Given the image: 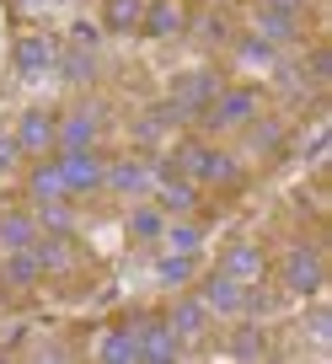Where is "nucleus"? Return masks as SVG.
<instances>
[{"label":"nucleus","mask_w":332,"mask_h":364,"mask_svg":"<svg viewBox=\"0 0 332 364\" xmlns=\"http://www.w3.org/2000/svg\"><path fill=\"white\" fill-rule=\"evenodd\" d=\"M22 188H27V198H33V204H43V198H70V193H65V177H59L54 150H48V156H33V161H27Z\"/></svg>","instance_id":"obj_17"},{"label":"nucleus","mask_w":332,"mask_h":364,"mask_svg":"<svg viewBox=\"0 0 332 364\" xmlns=\"http://www.w3.org/2000/svg\"><path fill=\"white\" fill-rule=\"evenodd\" d=\"M22 145H16V139H11V129H0V171H16V166H22Z\"/></svg>","instance_id":"obj_36"},{"label":"nucleus","mask_w":332,"mask_h":364,"mask_svg":"<svg viewBox=\"0 0 332 364\" xmlns=\"http://www.w3.org/2000/svg\"><path fill=\"white\" fill-rule=\"evenodd\" d=\"M124 230H129V241H139V247H156L161 230H166V209H161L156 198H134L129 215H124Z\"/></svg>","instance_id":"obj_19"},{"label":"nucleus","mask_w":332,"mask_h":364,"mask_svg":"<svg viewBox=\"0 0 332 364\" xmlns=\"http://www.w3.org/2000/svg\"><path fill=\"white\" fill-rule=\"evenodd\" d=\"M102 145V107L54 113V150H97Z\"/></svg>","instance_id":"obj_9"},{"label":"nucleus","mask_w":332,"mask_h":364,"mask_svg":"<svg viewBox=\"0 0 332 364\" xmlns=\"http://www.w3.org/2000/svg\"><path fill=\"white\" fill-rule=\"evenodd\" d=\"M257 113H263V91H257V86H230V80H225L220 97L198 113V124L215 129V134H241Z\"/></svg>","instance_id":"obj_3"},{"label":"nucleus","mask_w":332,"mask_h":364,"mask_svg":"<svg viewBox=\"0 0 332 364\" xmlns=\"http://www.w3.org/2000/svg\"><path fill=\"white\" fill-rule=\"evenodd\" d=\"M102 27H97V22H86V16H80V22H70V43H75V48H92V54H97V48H102Z\"/></svg>","instance_id":"obj_35"},{"label":"nucleus","mask_w":332,"mask_h":364,"mask_svg":"<svg viewBox=\"0 0 332 364\" xmlns=\"http://www.w3.org/2000/svg\"><path fill=\"white\" fill-rule=\"evenodd\" d=\"M27 343V327H6V338H0V353H16Z\"/></svg>","instance_id":"obj_39"},{"label":"nucleus","mask_w":332,"mask_h":364,"mask_svg":"<svg viewBox=\"0 0 332 364\" xmlns=\"http://www.w3.org/2000/svg\"><path fill=\"white\" fill-rule=\"evenodd\" d=\"M33 241H38L33 209H0V252H22Z\"/></svg>","instance_id":"obj_25"},{"label":"nucleus","mask_w":332,"mask_h":364,"mask_svg":"<svg viewBox=\"0 0 332 364\" xmlns=\"http://www.w3.org/2000/svg\"><path fill=\"white\" fill-rule=\"evenodd\" d=\"M150 198H156L166 215H198V204H204V188H198L193 177H183V171H172V177H156Z\"/></svg>","instance_id":"obj_16"},{"label":"nucleus","mask_w":332,"mask_h":364,"mask_svg":"<svg viewBox=\"0 0 332 364\" xmlns=\"http://www.w3.org/2000/svg\"><path fill=\"white\" fill-rule=\"evenodd\" d=\"M0 284L16 289V295H27V289L43 284V268H38L33 247H22V252H0Z\"/></svg>","instance_id":"obj_21"},{"label":"nucleus","mask_w":332,"mask_h":364,"mask_svg":"<svg viewBox=\"0 0 332 364\" xmlns=\"http://www.w3.org/2000/svg\"><path fill=\"white\" fill-rule=\"evenodd\" d=\"M54 54H59V48H54L48 33H22L11 43V70L22 80H48V75H54Z\"/></svg>","instance_id":"obj_12"},{"label":"nucleus","mask_w":332,"mask_h":364,"mask_svg":"<svg viewBox=\"0 0 332 364\" xmlns=\"http://www.w3.org/2000/svg\"><path fill=\"white\" fill-rule=\"evenodd\" d=\"M263 11H279V16H306V0H257Z\"/></svg>","instance_id":"obj_38"},{"label":"nucleus","mask_w":332,"mask_h":364,"mask_svg":"<svg viewBox=\"0 0 332 364\" xmlns=\"http://www.w3.org/2000/svg\"><path fill=\"white\" fill-rule=\"evenodd\" d=\"M129 332H134V364H177L188 353L161 316H129Z\"/></svg>","instance_id":"obj_5"},{"label":"nucleus","mask_w":332,"mask_h":364,"mask_svg":"<svg viewBox=\"0 0 332 364\" xmlns=\"http://www.w3.org/2000/svg\"><path fill=\"white\" fill-rule=\"evenodd\" d=\"M188 33V6L183 0H145V16H139V38H156V43H172Z\"/></svg>","instance_id":"obj_13"},{"label":"nucleus","mask_w":332,"mask_h":364,"mask_svg":"<svg viewBox=\"0 0 332 364\" xmlns=\"http://www.w3.org/2000/svg\"><path fill=\"white\" fill-rule=\"evenodd\" d=\"M306 306H311V316H306V332L321 343V348H332V311L321 306V300H306Z\"/></svg>","instance_id":"obj_34"},{"label":"nucleus","mask_w":332,"mask_h":364,"mask_svg":"<svg viewBox=\"0 0 332 364\" xmlns=\"http://www.w3.org/2000/svg\"><path fill=\"white\" fill-rule=\"evenodd\" d=\"M33 257H38V268H43V279L75 268V247H70V236H38L33 241Z\"/></svg>","instance_id":"obj_29"},{"label":"nucleus","mask_w":332,"mask_h":364,"mask_svg":"<svg viewBox=\"0 0 332 364\" xmlns=\"http://www.w3.org/2000/svg\"><path fill=\"white\" fill-rule=\"evenodd\" d=\"M193 295L204 300L209 316H220V321L247 316V284H241V279H230V273H220V268L198 273V279H193Z\"/></svg>","instance_id":"obj_7"},{"label":"nucleus","mask_w":332,"mask_h":364,"mask_svg":"<svg viewBox=\"0 0 332 364\" xmlns=\"http://www.w3.org/2000/svg\"><path fill=\"white\" fill-rule=\"evenodd\" d=\"M241 134H247V145H252V150H257V156H268V150H284V139H289V129H284V124H279V118H263V113H257V118H252V124L241 129Z\"/></svg>","instance_id":"obj_31"},{"label":"nucleus","mask_w":332,"mask_h":364,"mask_svg":"<svg viewBox=\"0 0 332 364\" xmlns=\"http://www.w3.org/2000/svg\"><path fill=\"white\" fill-rule=\"evenodd\" d=\"M33 220H38V236H70L75 241L80 230V215L70 198H43V204H33Z\"/></svg>","instance_id":"obj_23"},{"label":"nucleus","mask_w":332,"mask_h":364,"mask_svg":"<svg viewBox=\"0 0 332 364\" xmlns=\"http://www.w3.org/2000/svg\"><path fill=\"white\" fill-rule=\"evenodd\" d=\"M220 273H230V279H241V284H257V279H268V247L263 241H252V236H236L230 247H220V262H215Z\"/></svg>","instance_id":"obj_10"},{"label":"nucleus","mask_w":332,"mask_h":364,"mask_svg":"<svg viewBox=\"0 0 332 364\" xmlns=\"http://www.w3.org/2000/svg\"><path fill=\"white\" fill-rule=\"evenodd\" d=\"M54 75L70 80V86H92V80H97V54H92V48L65 43V48L54 54Z\"/></svg>","instance_id":"obj_24"},{"label":"nucleus","mask_w":332,"mask_h":364,"mask_svg":"<svg viewBox=\"0 0 332 364\" xmlns=\"http://www.w3.org/2000/svg\"><path fill=\"white\" fill-rule=\"evenodd\" d=\"M129 139H134L139 150H150V156H156V150L166 145V139H172V129H166V124L156 118V107H145V113H139L134 124H129Z\"/></svg>","instance_id":"obj_32"},{"label":"nucleus","mask_w":332,"mask_h":364,"mask_svg":"<svg viewBox=\"0 0 332 364\" xmlns=\"http://www.w3.org/2000/svg\"><path fill=\"white\" fill-rule=\"evenodd\" d=\"M139 16H145V0H102L97 6V27L107 38H139Z\"/></svg>","instance_id":"obj_20"},{"label":"nucleus","mask_w":332,"mask_h":364,"mask_svg":"<svg viewBox=\"0 0 332 364\" xmlns=\"http://www.w3.org/2000/svg\"><path fill=\"white\" fill-rule=\"evenodd\" d=\"M156 284L161 289H193V279H198V257H188V252H166V247H156Z\"/></svg>","instance_id":"obj_22"},{"label":"nucleus","mask_w":332,"mask_h":364,"mask_svg":"<svg viewBox=\"0 0 332 364\" xmlns=\"http://www.w3.org/2000/svg\"><path fill=\"white\" fill-rule=\"evenodd\" d=\"M188 33H193L204 48H225L230 38H236V27H230L225 11H198V16H188Z\"/></svg>","instance_id":"obj_30"},{"label":"nucleus","mask_w":332,"mask_h":364,"mask_svg":"<svg viewBox=\"0 0 332 364\" xmlns=\"http://www.w3.org/2000/svg\"><path fill=\"white\" fill-rule=\"evenodd\" d=\"M166 156H172V166L183 171V177H193L198 188H241V182H247L241 156H230L225 145H209V139H177Z\"/></svg>","instance_id":"obj_1"},{"label":"nucleus","mask_w":332,"mask_h":364,"mask_svg":"<svg viewBox=\"0 0 332 364\" xmlns=\"http://www.w3.org/2000/svg\"><path fill=\"white\" fill-rule=\"evenodd\" d=\"M220 86H225V75H220L215 65H193V70H177V75H172V91H166V97L198 124V113L220 97Z\"/></svg>","instance_id":"obj_6"},{"label":"nucleus","mask_w":332,"mask_h":364,"mask_svg":"<svg viewBox=\"0 0 332 364\" xmlns=\"http://www.w3.org/2000/svg\"><path fill=\"white\" fill-rule=\"evenodd\" d=\"M306 161L311 166H327V129H316V134L306 139Z\"/></svg>","instance_id":"obj_37"},{"label":"nucleus","mask_w":332,"mask_h":364,"mask_svg":"<svg viewBox=\"0 0 332 364\" xmlns=\"http://www.w3.org/2000/svg\"><path fill=\"white\" fill-rule=\"evenodd\" d=\"M300 75L311 80V91H321V86L332 80V48H327V43H321V48H311V54H306V65H300Z\"/></svg>","instance_id":"obj_33"},{"label":"nucleus","mask_w":332,"mask_h":364,"mask_svg":"<svg viewBox=\"0 0 332 364\" xmlns=\"http://www.w3.org/2000/svg\"><path fill=\"white\" fill-rule=\"evenodd\" d=\"M161 321L177 332V343H183V348H198V343L209 338V321H215V316H209V306L193 295V289H183V295L166 306V316H161Z\"/></svg>","instance_id":"obj_11"},{"label":"nucleus","mask_w":332,"mask_h":364,"mask_svg":"<svg viewBox=\"0 0 332 364\" xmlns=\"http://www.w3.org/2000/svg\"><path fill=\"white\" fill-rule=\"evenodd\" d=\"M220 353L225 359H247V364H257V359H268V327L263 321H252V316H236L230 321V332H225V343H220Z\"/></svg>","instance_id":"obj_14"},{"label":"nucleus","mask_w":332,"mask_h":364,"mask_svg":"<svg viewBox=\"0 0 332 364\" xmlns=\"http://www.w3.org/2000/svg\"><path fill=\"white\" fill-rule=\"evenodd\" d=\"M204 241H209V225H204L198 215H166V230H161V241H156V247L198 257V252H204Z\"/></svg>","instance_id":"obj_18"},{"label":"nucleus","mask_w":332,"mask_h":364,"mask_svg":"<svg viewBox=\"0 0 332 364\" xmlns=\"http://www.w3.org/2000/svg\"><path fill=\"white\" fill-rule=\"evenodd\" d=\"M279 289L289 300H321L327 295V257L316 241H289L279 252Z\"/></svg>","instance_id":"obj_2"},{"label":"nucleus","mask_w":332,"mask_h":364,"mask_svg":"<svg viewBox=\"0 0 332 364\" xmlns=\"http://www.w3.org/2000/svg\"><path fill=\"white\" fill-rule=\"evenodd\" d=\"M11 139L22 145L27 161H33V156H48V150H54V113H48V107H27V113L11 124Z\"/></svg>","instance_id":"obj_15"},{"label":"nucleus","mask_w":332,"mask_h":364,"mask_svg":"<svg viewBox=\"0 0 332 364\" xmlns=\"http://www.w3.org/2000/svg\"><path fill=\"white\" fill-rule=\"evenodd\" d=\"M54 161H59V177H65L70 198H97L102 193V166H107L102 150H54Z\"/></svg>","instance_id":"obj_8"},{"label":"nucleus","mask_w":332,"mask_h":364,"mask_svg":"<svg viewBox=\"0 0 332 364\" xmlns=\"http://www.w3.org/2000/svg\"><path fill=\"white\" fill-rule=\"evenodd\" d=\"M92 353L102 364H134V332H129V321H118V327H102L92 343Z\"/></svg>","instance_id":"obj_28"},{"label":"nucleus","mask_w":332,"mask_h":364,"mask_svg":"<svg viewBox=\"0 0 332 364\" xmlns=\"http://www.w3.org/2000/svg\"><path fill=\"white\" fill-rule=\"evenodd\" d=\"M225 48L241 59V65H252V70H274V65H279V54H284V48H274L268 38H257L252 27H247V33H236Z\"/></svg>","instance_id":"obj_27"},{"label":"nucleus","mask_w":332,"mask_h":364,"mask_svg":"<svg viewBox=\"0 0 332 364\" xmlns=\"http://www.w3.org/2000/svg\"><path fill=\"white\" fill-rule=\"evenodd\" d=\"M252 33L268 38L274 48H295L300 43V16H279V11H263V6H257L252 11Z\"/></svg>","instance_id":"obj_26"},{"label":"nucleus","mask_w":332,"mask_h":364,"mask_svg":"<svg viewBox=\"0 0 332 364\" xmlns=\"http://www.w3.org/2000/svg\"><path fill=\"white\" fill-rule=\"evenodd\" d=\"M150 188H156V166H150V156H113L102 166V193H113V198H150Z\"/></svg>","instance_id":"obj_4"}]
</instances>
